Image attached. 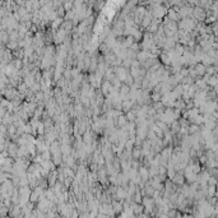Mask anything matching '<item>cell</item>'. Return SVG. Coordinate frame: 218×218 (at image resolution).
<instances>
[{"instance_id":"1","label":"cell","mask_w":218,"mask_h":218,"mask_svg":"<svg viewBox=\"0 0 218 218\" xmlns=\"http://www.w3.org/2000/svg\"><path fill=\"white\" fill-rule=\"evenodd\" d=\"M193 13H194V17H195V18H198L199 21H203V19L205 18L204 10H203V9H200V8L194 9V10H193Z\"/></svg>"},{"instance_id":"2","label":"cell","mask_w":218,"mask_h":218,"mask_svg":"<svg viewBox=\"0 0 218 218\" xmlns=\"http://www.w3.org/2000/svg\"><path fill=\"white\" fill-rule=\"evenodd\" d=\"M17 91L19 92V93H22V95H24L26 92L28 91V85L24 83V82H21L18 85H17Z\"/></svg>"}]
</instances>
